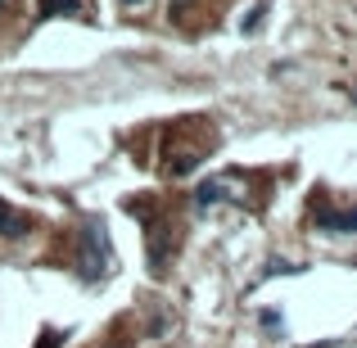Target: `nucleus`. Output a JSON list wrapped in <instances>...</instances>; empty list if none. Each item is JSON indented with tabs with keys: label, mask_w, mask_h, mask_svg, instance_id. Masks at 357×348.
I'll use <instances>...</instances> for the list:
<instances>
[{
	"label": "nucleus",
	"mask_w": 357,
	"mask_h": 348,
	"mask_svg": "<svg viewBox=\"0 0 357 348\" xmlns=\"http://www.w3.org/2000/svg\"><path fill=\"white\" fill-rule=\"evenodd\" d=\"M167 9H172V14H176V18H181V14H185V9H190V0H167Z\"/></svg>",
	"instance_id": "obj_7"
},
{
	"label": "nucleus",
	"mask_w": 357,
	"mask_h": 348,
	"mask_svg": "<svg viewBox=\"0 0 357 348\" xmlns=\"http://www.w3.org/2000/svg\"><path fill=\"white\" fill-rule=\"evenodd\" d=\"M312 222H317V231H331V235H357V209H331V204H317Z\"/></svg>",
	"instance_id": "obj_2"
},
{
	"label": "nucleus",
	"mask_w": 357,
	"mask_h": 348,
	"mask_svg": "<svg viewBox=\"0 0 357 348\" xmlns=\"http://www.w3.org/2000/svg\"><path fill=\"white\" fill-rule=\"evenodd\" d=\"M5 5H9V0H0V9H5Z\"/></svg>",
	"instance_id": "obj_9"
},
{
	"label": "nucleus",
	"mask_w": 357,
	"mask_h": 348,
	"mask_svg": "<svg viewBox=\"0 0 357 348\" xmlns=\"http://www.w3.org/2000/svg\"><path fill=\"white\" fill-rule=\"evenodd\" d=\"M59 344H63L59 335H54V331H45V335H41V344H36V348H59Z\"/></svg>",
	"instance_id": "obj_6"
},
{
	"label": "nucleus",
	"mask_w": 357,
	"mask_h": 348,
	"mask_svg": "<svg viewBox=\"0 0 357 348\" xmlns=\"http://www.w3.org/2000/svg\"><path fill=\"white\" fill-rule=\"evenodd\" d=\"M77 267L86 280H100L109 271V244H105V227H96L91 222L86 231H82V253H77Z\"/></svg>",
	"instance_id": "obj_1"
},
{
	"label": "nucleus",
	"mask_w": 357,
	"mask_h": 348,
	"mask_svg": "<svg viewBox=\"0 0 357 348\" xmlns=\"http://www.w3.org/2000/svg\"><path fill=\"white\" fill-rule=\"evenodd\" d=\"M236 176H213V181H204L199 190H195V204L199 209H213V204H222V199H236Z\"/></svg>",
	"instance_id": "obj_3"
},
{
	"label": "nucleus",
	"mask_w": 357,
	"mask_h": 348,
	"mask_svg": "<svg viewBox=\"0 0 357 348\" xmlns=\"http://www.w3.org/2000/svg\"><path fill=\"white\" fill-rule=\"evenodd\" d=\"M118 5H122V9H136V5H145V0H118Z\"/></svg>",
	"instance_id": "obj_8"
},
{
	"label": "nucleus",
	"mask_w": 357,
	"mask_h": 348,
	"mask_svg": "<svg viewBox=\"0 0 357 348\" xmlns=\"http://www.w3.org/2000/svg\"><path fill=\"white\" fill-rule=\"evenodd\" d=\"M41 14L54 18V14H82V0H41Z\"/></svg>",
	"instance_id": "obj_5"
},
{
	"label": "nucleus",
	"mask_w": 357,
	"mask_h": 348,
	"mask_svg": "<svg viewBox=\"0 0 357 348\" xmlns=\"http://www.w3.org/2000/svg\"><path fill=\"white\" fill-rule=\"evenodd\" d=\"M0 235H5V240H18V235H27V218H18V213L9 209L5 199H0Z\"/></svg>",
	"instance_id": "obj_4"
}]
</instances>
